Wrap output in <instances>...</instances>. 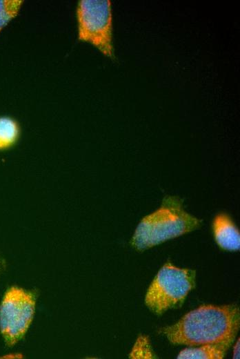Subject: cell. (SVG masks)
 <instances>
[{
	"instance_id": "1",
	"label": "cell",
	"mask_w": 240,
	"mask_h": 359,
	"mask_svg": "<svg viewBox=\"0 0 240 359\" xmlns=\"http://www.w3.org/2000/svg\"><path fill=\"white\" fill-rule=\"evenodd\" d=\"M239 318L235 304L202 305L159 332L174 345L232 344L239 328Z\"/></svg>"
},
{
	"instance_id": "2",
	"label": "cell",
	"mask_w": 240,
	"mask_h": 359,
	"mask_svg": "<svg viewBox=\"0 0 240 359\" xmlns=\"http://www.w3.org/2000/svg\"><path fill=\"white\" fill-rule=\"evenodd\" d=\"M183 202L177 195L164 196L160 206L139 222L130 240L132 247L143 252L199 229L203 220L186 212Z\"/></svg>"
},
{
	"instance_id": "3",
	"label": "cell",
	"mask_w": 240,
	"mask_h": 359,
	"mask_svg": "<svg viewBox=\"0 0 240 359\" xmlns=\"http://www.w3.org/2000/svg\"><path fill=\"white\" fill-rule=\"evenodd\" d=\"M195 271L166 263L149 286L145 304L154 313L161 315L180 306L195 285Z\"/></svg>"
},
{
	"instance_id": "4",
	"label": "cell",
	"mask_w": 240,
	"mask_h": 359,
	"mask_svg": "<svg viewBox=\"0 0 240 359\" xmlns=\"http://www.w3.org/2000/svg\"><path fill=\"white\" fill-rule=\"evenodd\" d=\"M111 6L109 0H80L76 18L78 40L90 43L104 56L114 59Z\"/></svg>"
},
{
	"instance_id": "5",
	"label": "cell",
	"mask_w": 240,
	"mask_h": 359,
	"mask_svg": "<svg viewBox=\"0 0 240 359\" xmlns=\"http://www.w3.org/2000/svg\"><path fill=\"white\" fill-rule=\"evenodd\" d=\"M36 309L35 295L13 286L4 293L0 304V332L8 347L19 342L29 329Z\"/></svg>"
},
{
	"instance_id": "6",
	"label": "cell",
	"mask_w": 240,
	"mask_h": 359,
	"mask_svg": "<svg viewBox=\"0 0 240 359\" xmlns=\"http://www.w3.org/2000/svg\"><path fill=\"white\" fill-rule=\"evenodd\" d=\"M212 227L214 240L221 249L228 251H239V231L228 214L223 212L217 214Z\"/></svg>"
},
{
	"instance_id": "7",
	"label": "cell",
	"mask_w": 240,
	"mask_h": 359,
	"mask_svg": "<svg viewBox=\"0 0 240 359\" xmlns=\"http://www.w3.org/2000/svg\"><path fill=\"white\" fill-rule=\"evenodd\" d=\"M232 344L216 343L198 345L197 347H189L180 351L179 359H221Z\"/></svg>"
},
{
	"instance_id": "8",
	"label": "cell",
	"mask_w": 240,
	"mask_h": 359,
	"mask_svg": "<svg viewBox=\"0 0 240 359\" xmlns=\"http://www.w3.org/2000/svg\"><path fill=\"white\" fill-rule=\"evenodd\" d=\"M20 135L18 122L10 117H0V151L13 146Z\"/></svg>"
},
{
	"instance_id": "9",
	"label": "cell",
	"mask_w": 240,
	"mask_h": 359,
	"mask_svg": "<svg viewBox=\"0 0 240 359\" xmlns=\"http://www.w3.org/2000/svg\"><path fill=\"white\" fill-rule=\"evenodd\" d=\"M23 3L21 0H0V32L17 16Z\"/></svg>"
},
{
	"instance_id": "10",
	"label": "cell",
	"mask_w": 240,
	"mask_h": 359,
	"mask_svg": "<svg viewBox=\"0 0 240 359\" xmlns=\"http://www.w3.org/2000/svg\"><path fill=\"white\" fill-rule=\"evenodd\" d=\"M131 358H154L150 340L146 336H139L130 353Z\"/></svg>"
},
{
	"instance_id": "11",
	"label": "cell",
	"mask_w": 240,
	"mask_h": 359,
	"mask_svg": "<svg viewBox=\"0 0 240 359\" xmlns=\"http://www.w3.org/2000/svg\"><path fill=\"white\" fill-rule=\"evenodd\" d=\"M233 358H239V339L237 340L233 349Z\"/></svg>"
},
{
	"instance_id": "12",
	"label": "cell",
	"mask_w": 240,
	"mask_h": 359,
	"mask_svg": "<svg viewBox=\"0 0 240 359\" xmlns=\"http://www.w3.org/2000/svg\"><path fill=\"white\" fill-rule=\"evenodd\" d=\"M6 269V262L4 259L0 255V276Z\"/></svg>"
}]
</instances>
